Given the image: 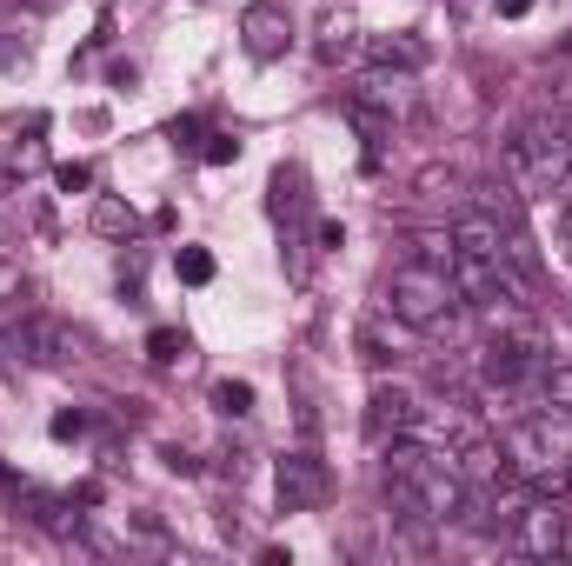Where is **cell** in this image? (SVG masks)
Wrapping results in <instances>:
<instances>
[{"mask_svg": "<svg viewBox=\"0 0 572 566\" xmlns=\"http://www.w3.org/2000/svg\"><path fill=\"white\" fill-rule=\"evenodd\" d=\"M500 447H506L513 480H526L533 494H565V487H572V414L539 407V414H526Z\"/></svg>", "mask_w": 572, "mask_h": 566, "instance_id": "obj_1", "label": "cell"}, {"mask_svg": "<svg viewBox=\"0 0 572 566\" xmlns=\"http://www.w3.org/2000/svg\"><path fill=\"white\" fill-rule=\"evenodd\" d=\"M506 181L526 200H552L572 187V160H565V120L559 114H533L506 134Z\"/></svg>", "mask_w": 572, "mask_h": 566, "instance_id": "obj_2", "label": "cell"}, {"mask_svg": "<svg viewBox=\"0 0 572 566\" xmlns=\"http://www.w3.org/2000/svg\"><path fill=\"white\" fill-rule=\"evenodd\" d=\"M453 307H459V287L433 261H406V267L386 274V313L399 320V327L433 334V327H446V320H453Z\"/></svg>", "mask_w": 572, "mask_h": 566, "instance_id": "obj_3", "label": "cell"}, {"mask_svg": "<svg viewBox=\"0 0 572 566\" xmlns=\"http://www.w3.org/2000/svg\"><path fill=\"white\" fill-rule=\"evenodd\" d=\"M513 546L533 553V559H559V553H572V527H565L559 494H533V500L520 507V520H513Z\"/></svg>", "mask_w": 572, "mask_h": 566, "instance_id": "obj_4", "label": "cell"}, {"mask_svg": "<svg viewBox=\"0 0 572 566\" xmlns=\"http://www.w3.org/2000/svg\"><path fill=\"white\" fill-rule=\"evenodd\" d=\"M326 466H319V453H287L280 466H273V494H280V513H313L319 500H326Z\"/></svg>", "mask_w": 572, "mask_h": 566, "instance_id": "obj_5", "label": "cell"}, {"mask_svg": "<svg viewBox=\"0 0 572 566\" xmlns=\"http://www.w3.org/2000/svg\"><path fill=\"white\" fill-rule=\"evenodd\" d=\"M399 434H420V400L406 393V386H393V380H380V386L366 393V440L386 447V440H399Z\"/></svg>", "mask_w": 572, "mask_h": 566, "instance_id": "obj_6", "label": "cell"}, {"mask_svg": "<svg viewBox=\"0 0 572 566\" xmlns=\"http://www.w3.org/2000/svg\"><path fill=\"white\" fill-rule=\"evenodd\" d=\"M240 41H247L254 60H280V54L293 47V21H287V8H273V0H254V8L240 14Z\"/></svg>", "mask_w": 572, "mask_h": 566, "instance_id": "obj_7", "label": "cell"}, {"mask_svg": "<svg viewBox=\"0 0 572 566\" xmlns=\"http://www.w3.org/2000/svg\"><path fill=\"white\" fill-rule=\"evenodd\" d=\"M500 247H506V227L486 213V207H466L459 220H453V254H479V261H500Z\"/></svg>", "mask_w": 572, "mask_h": 566, "instance_id": "obj_8", "label": "cell"}, {"mask_svg": "<svg viewBox=\"0 0 572 566\" xmlns=\"http://www.w3.org/2000/svg\"><path fill=\"white\" fill-rule=\"evenodd\" d=\"M273 220L287 227V247H300V220H306V174L293 168H273Z\"/></svg>", "mask_w": 572, "mask_h": 566, "instance_id": "obj_9", "label": "cell"}, {"mask_svg": "<svg viewBox=\"0 0 572 566\" xmlns=\"http://www.w3.org/2000/svg\"><path fill=\"white\" fill-rule=\"evenodd\" d=\"M87 227H94L101 240H120V247H127V240L140 233V213H133L120 194H101V200H94V213H87Z\"/></svg>", "mask_w": 572, "mask_h": 566, "instance_id": "obj_10", "label": "cell"}, {"mask_svg": "<svg viewBox=\"0 0 572 566\" xmlns=\"http://www.w3.org/2000/svg\"><path fill=\"white\" fill-rule=\"evenodd\" d=\"M539 407L572 414V360H546V373H539Z\"/></svg>", "mask_w": 572, "mask_h": 566, "instance_id": "obj_11", "label": "cell"}, {"mask_svg": "<svg viewBox=\"0 0 572 566\" xmlns=\"http://www.w3.org/2000/svg\"><path fill=\"white\" fill-rule=\"evenodd\" d=\"M213 407H220L226 420H247V414H254V386H247V380H213Z\"/></svg>", "mask_w": 572, "mask_h": 566, "instance_id": "obj_12", "label": "cell"}, {"mask_svg": "<svg viewBox=\"0 0 572 566\" xmlns=\"http://www.w3.org/2000/svg\"><path fill=\"white\" fill-rule=\"evenodd\" d=\"M147 360H153V367H180V360H187V334H180V327H153V334H147Z\"/></svg>", "mask_w": 572, "mask_h": 566, "instance_id": "obj_13", "label": "cell"}, {"mask_svg": "<svg viewBox=\"0 0 572 566\" xmlns=\"http://www.w3.org/2000/svg\"><path fill=\"white\" fill-rule=\"evenodd\" d=\"M373 60H380V67H406V73H413V67L427 60V47L399 34V41H373Z\"/></svg>", "mask_w": 572, "mask_h": 566, "instance_id": "obj_14", "label": "cell"}, {"mask_svg": "<svg viewBox=\"0 0 572 566\" xmlns=\"http://www.w3.org/2000/svg\"><path fill=\"white\" fill-rule=\"evenodd\" d=\"M353 54V21L347 14H326V34H319V60H347Z\"/></svg>", "mask_w": 572, "mask_h": 566, "instance_id": "obj_15", "label": "cell"}, {"mask_svg": "<svg viewBox=\"0 0 572 566\" xmlns=\"http://www.w3.org/2000/svg\"><path fill=\"white\" fill-rule=\"evenodd\" d=\"M174 274H180L187 287H207V280H213V254H207V247H180V254H174Z\"/></svg>", "mask_w": 572, "mask_h": 566, "instance_id": "obj_16", "label": "cell"}, {"mask_svg": "<svg viewBox=\"0 0 572 566\" xmlns=\"http://www.w3.org/2000/svg\"><path fill=\"white\" fill-rule=\"evenodd\" d=\"M8 168H14V181L40 174V168H47V147H40V140H14V153H8Z\"/></svg>", "mask_w": 572, "mask_h": 566, "instance_id": "obj_17", "label": "cell"}, {"mask_svg": "<svg viewBox=\"0 0 572 566\" xmlns=\"http://www.w3.org/2000/svg\"><path fill=\"white\" fill-rule=\"evenodd\" d=\"M200 160H207V168H233V160H240V140H233V134H207Z\"/></svg>", "mask_w": 572, "mask_h": 566, "instance_id": "obj_18", "label": "cell"}, {"mask_svg": "<svg viewBox=\"0 0 572 566\" xmlns=\"http://www.w3.org/2000/svg\"><path fill=\"white\" fill-rule=\"evenodd\" d=\"M54 181H60V194H80V187H94V168H87V160H60Z\"/></svg>", "mask_w": 572, "mask_h": 566, "instance_id": "obj_19", "label": "cell"}, {"mask_svg": "<svg viewBox=\"0 0 572 566\" xmlns=\"http://www.w3.org/2000/svg\"><path fill=\"white\" fill-rule=\"evenodd\" d=\"M360 360L366 367H386L393 354H386V340H380V327H373V320H366V327H360Z\"/></svg>", "mask_w": 572, "mask_h": 566, "instance_id": "obj_20", "label": "cell"}, {"mask_svg": "<svg viewBox=\"0 0 572 566\" xmlns=\"http://www.w3.org/2000/svg\"><path fill=\"white\" fill-rule=\"evenodd\" d=\"M80 434H87V414H80V407H60V414H54V440H80Z\"/></svg>", "mask_w": 572, "mask_h": 566, "instance_id": "obj_21", "label": "cell"}, {"mask_svg": "<svg viewBox=\"0 0 572 566\" xmlns=\"http://www.w3.org/2000/svg\"><path fill=\"white\" fill-rule=\"evenodd\" d=\"M313 240H319L326 254H340V247H347V227H340V220H313Z\"/></svg>", "mask_w": 572, "mask_h": 566, "instance_id": "obj_22", "label": "cell"}, {"mask_svg": "<svg viewBox=\"0 0 572 566\" xmlns=\"http://www.w3.org/2000/svg\"><path fill=\"white\" fill-rule=\"evenodd\" d=\"M533 8H539V0H493V14H500V21H526Z\"/></svg>", "mask_w": 572, "mask_h": 566, "instance_id": "obj_23", "label": "cell"}, {"mask_svg": "<svg viewBox=\"0 0 572 566\" xmlns=\"http://www.w3.org/2000/svg\"><path fill=\"white\" fill-rule=\"evenodd\" d=\"M167 134H174V140H187V147H194V140H200V120H194V114H180V120H174V127H167Z\"/></svg>", "mask_w": 572, "mask_h": 566, "instance_id": "obj_24", "label": "cell"}, {"mask_svg": "<svg viewBox=\"0 0 572 566\" xmlns=\"http://www.w3.org/2000/svg\"><path fill=\"white\" fill-rule=\"evenodd\" d=\"M167 466H174V473H200V460H194L187 447H167Z\"/></svg>", "mask_w": 572, "mask_h": 566, "instance_id": "obj_25", "label": "cell"}, {"mask_svg": "<svg viewBox=\"0 0 572 566\" xmlns=\"http://www.w3.org/2000/svg\"><path fill=\"white\" fill-rule=\"evenodd\" d=\"M0 494H14V500H21V494H27V480H21V473H8V466H0Z\"/></svg>", "mask_w": 572, "mask_h": 566, "instance_id": "obj_26", "label": "cell"}, {"mask_svg": "<svg viewBox=\"0 0 572 566\" xmlns=\"http://www.w3.org/2000/svg\"><path fill=\"white\" fill-rule=\"evenodd\" d=\"M14 293H21V274H14V267H0V300H14Z\"/></svg>", "mask_w": 572, "mask_h": 566, "instance_id": "obj_27", "label": "cell"}, {"mask_svg": "<svg viewBox=\"0 0 572 566\" xmlns=\"http://www.w3.org/2000/svg\"><path fill=\"white\" fill-rule=\"evenodd\" d=\"M14 8H27V14H54L60 0H14Z\"/></svg>", "mask_w": 572, "mask_h": 566, "instance_id": "obj_28", "label": "cell"}]
</instances>
